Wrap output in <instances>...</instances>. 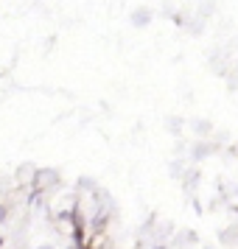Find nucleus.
<instances>
[{
  "label": "nucleus",
  "instance_id": "f257e3e1",
  "mask_svg": "<svg viewBox=\"0 0 238 249\" xmlns=\"http://www.w3.org/2000/svg\"><path fill=\"white\" fill-rule=\"evenodd\" d=\"M132 23L135 25H146L148 23V9H137L135 17H132Z\"/></svg>",
  "mask_w": 238,
  "mask_h": 249
},
{
  "label": "nucleus",
  "instance_id": "f03ea898",
  "mask_svg": "<svg viewBox=\"0 0 238 249\" xmlns=\"http://www.w3.org/2000/svg\"><path fill=\"white\" fill-rule=\"evenodd\" d=\"M39 249H54V247H39Z\"/></svg>",
  "mask_w": 238,
  "mask_h": 249
},
{
  "label": "nucleus",
  "instance_id": "7ed1b4c3",
  "mask_svg": "<svg viewBox=\"0 0 238 249\" xmlns=\"http://www.w3.org/2000/svg\"><path fill=\"white\" fill-rule=\"evenodd\" d=\"M154 249H163V247H154Z\"/></svg>",
  "mask_w": 238,
  "mask_h": 249
},
{
  "label": "nucleus",
  "instance_id": "20e7f679",
  "mask_svg": "<svg viewBox=\"0 0 238 249\" xmlns=\"http://www.w3.org/2000/svg\"><path fill=\"white\" fill-rule=\"evenodd\" d=\"M0 215H3V210H0Z\"/></svg>",
  "mask_w": 238,
  "mask_h": 249
}]
</instances>
